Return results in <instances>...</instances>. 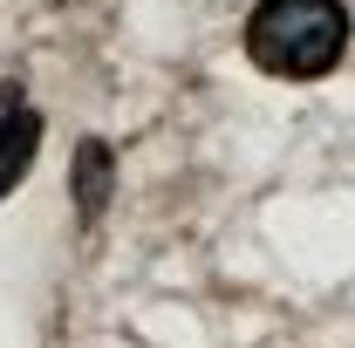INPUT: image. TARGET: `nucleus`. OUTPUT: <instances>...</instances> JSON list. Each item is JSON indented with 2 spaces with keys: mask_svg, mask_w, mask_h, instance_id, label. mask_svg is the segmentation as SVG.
I'll return each instance as SVG.
<instances>
[{
  "mask_svg": "<svg viewBox=\"0 0 355 348\" xmlns=\"http://www.w3.org/2000/svg\"><path fill=\"white\" fill-rule=\"evenodd\" d=\"M35 150H42V116L21 103V89L7 82V96H0V198L28 177Z\"/></svg>",
  "mask_w": 355,
  "mask_h": 348,
  "instance_id": "obj_2",
  "label": "nucleus"
},
{
  "mask_svg": "<svg viewBox=\"0 0 355 348\" xmlns=\"http://www.w3.org/2000/svg\"><path fill=\"white\" fill-rule=\"evenodd\" d=\"M110 177H116V150H110L103 137H83V150H76V212H83V225L103 218V205H110Z\"/></svg>",
  "mask_w": 355,
  "mask_h": 348,
  "instance_id": "obj_3",
  "label": "nucleus"
},
{
  "mask_svg": "<svg viewBox=\"0 0 355 348\" xmlns=\"http://www.w3.org/2000/svg\"><path fill=\"white\" fill-rule=\"evenodd\" d=\"M246 55L266 76L314 82L349 55V7L342 0H260L246 14Z\"/></svg>",
  "mask_w": 355,
  "mask_h": 348,
  "instance_id": "obj_1",
  "label": "nucleus"
}]
</instances>
